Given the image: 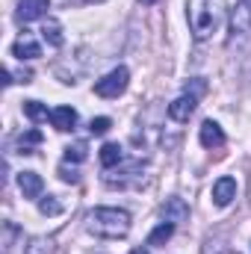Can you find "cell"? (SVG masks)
Segmentation results:
<instances>
[{"label": "cell", "mask_w": 251, "mask_h": 254, "mask_svg": "<svg viewBox=\"0 0 251 254\" xmlns=\"http://www.w3.org/2000/svg\"><path fill=\"white\" fill-rule=\"evenodd\" d=\"M18 190H21L24 198H42L45 181H42L36 172H18Z\"/></svg>", "instance_id": "obj_9"}, {"label": "cell", "mask_w": 251, "mask_h": 254, "mask_svg": "<svg viewBox=\"0 0 251 254\" xmlns=\"http://www.w3.org/2000/svg\"><path fill=\"white\" fill-rule=\"evenodd\" d=\"M42 39L51 45V48H63V24L57 18H48L42 24Z\"/></svg>", "instance_id": "obj_13"}, {"label": "cell", "mask_w": 251, "mask_h": 254, "mask_svg": "<svg viewBox=\"0 0 251 254\" xmlns=\"http://www.w3.org/2000/svg\"><path fill=\"white\" fill-rule=\"evenodd\" d=\"M127 83H130V71H127L125 65H119V68H113L110 74H104L101 80H95V92H98L101 98H119L127 89Z\"/></svg>", "instance_id": "obj_3"}, {"label": "cell", "mask_w": 251, "mask_h": 254, "mask_svg": "<svg viewBox=\"0 0 251 254\" xmlns=\"http://www.w3.org/2000/svg\"><path fill=\"white\" fill-rule=\"evenodd\" d=\"M228 12V0H187V18H189V30L198 42L210 39Z\"/></svg>", "instance_id": "obj_1"}, {"label": "cell", "mask_w": 251, "mask_h": 254, "mask_svg": "<svg viewBox=\"0 0 251 254\" xmlns=\"http://www.w3.org/2000/svg\"><path fill=\"white\" fill-rule=\"evenodd\" d=\"M83 160H86V145L83 142L65 148V163H83Z\"/></svg>", "instance_id": "obj_21"}, {"label": "cell", "mask_w": 251, "mask_h": 254, "mask_svg": "<svg viewBox=\"0 0 251 254\" xmlns=\"http://www.w3.org/2000/svg\"><path fill=\"white\" fill-rule=\"evenodd\" d=\"M172 234H175V225H172V222H163V225H157V228L151 231L148 246H163V243H169V240H172Z\"/></svg>", "instance_id": "obj_17"}, {"label": "cell", "mask_w": 251, "mask_h": 254, "mask_svg": "<svg viewBox=\"0 0 251 254\" xmlns=\"http://www.w3.org/2000/svg\"><path fill=\"white\" fill-rule=\"evenodd\" d=\"M60 178H63L65 184H77V181H80V175H77L74 169H68V163H65V166H60Z\"/></svg>", "instance_id": "obj_23"}, {"label": "cell", "mask_w": 251, "mask_h": 254, "mask_svg": "<svg viewBox=\"0 0 251 254\" xmlns=\"http://www.w3.org/2000/svg\"><path fill=\"white\" fill-rule=\"evenodd\" d=\"M246 3H249V6H251V0H246Z\"/></svg>", "instance_id": "obj_28"}, {"label": "cell", "mask_w": 251, "mask_h": 254, "mask_svg": "<svg viewBox=\"0 0 251 254\" xmlns=\"http://www.w3.org/2000/svg\"><path fill=\"white\" fill-rule=\"evenodd\" d=\"M231 33H234V39L251 33V6L246 0H240L237 9H234V15H231Z\"/></svg>", "instance_id": "obj_6"}, {"label": "cell", "mask_w": 251, "mask_h": 254, "mask_svg": "<svg viewBox=\"0 0 251 254\" xmlns=\"http://www.w3.org/2000/svg\"><path fill=\"white\" fill-rule=\"evenodd\" d=\"M163 213V222H172V225H181L189 219V204L184 198H166V204L160 207Z\"/></svg>", "instance_id": "obj_5"}, {"label": "cell", "mask_w": 251, "mask_h": 254, "mask_svg": "<svg viewBox=\"0 0 251 254\" xmlns=\"http://www.w3.org/2000/svg\"><path fill=\"white\" fill-rule=\"evenodd\" d=\"M139 3H145V6H151V3H157V0H139Z\"/></svg>", "instance_id": "obj_25"}, {"label": "cell", "mask_w": 251, "mask_h": 254, "mask_svg": "<svg viewBox=\"0 0 251 254\" xmlns=\"http://www.w3.org/2000/svg\"><path fill=\"white\" fill-rule=\"evenodd\" d=\"M18 240H21V231H18L12 222H3V243H0V254H15V252H18Z\"/></svg>", "instance_id": "obj_14"}, {"label": "cell", "mask_w": 251, "mask_h": 254, "mask_svg": "<svg viewBox=\"0 0 251 254\" xmlns=\"http://www.w3.org/2000/svg\"><path fill=\"white\" fill-rule=\"evenodd\" d=\"M225 254H237V252H225Z\"/></svg>", "instance_id": "obj_27"}, {"label": "cell", "mask_w": 251, "mask_h": 254, "mask_svg": "<svg viewBox=\"0 0 251 254\" xmlns=\"http://www.w3.org/2000/svg\"><path fill=\"white\" fill-rule=\"evenodd\" d=\"M24 116L33 122V125H39V122H48V107L45 104H39V101H24Z\"/></svg>", "instance_id": "obj_16"}, {"label": "cell", "mask_w": 251, "mask_h": 254, "mask_svg": "<svg viewBox=\"0 0 251 254\" xmlns=\"http://www.w3.org/2000/svg\"><path fill=\"white\" fill-rule=\"evenodd\" d=\"M39 210H42V216H60L63 204L57 201V195H42L39 198Z\"/></svg>", "instance_id": "obj_20"}, {"label": "cell", "mask_w": 251, "mask_h": 254, "mask_svg": "<svg viewBox=\"0 0 251 254\" xmlns=\"http://www.w3.org/2000/svg\"><path fill=\"white\" fill-rule=\"evenodd\" d=\"M39 142H42V133H39V130H27L24 136H18V148H21L18 154H33V148H36Z\"/></svg>", "instance_id": "obj_18"}, {"label": "cell", "mask_w": 251, "mask_h": 254, "mask_svg": "<svg viewBox=\"0 0 251 254\" xmlns=\"http://www.w3.org/2000/svg\"><path fill=\"white\" fill-rule=\"evenodd\" d=\"M195 107H198V98L195 95H181L178 101L169 104V119L172 122H189V116L195 113Z\"/></svg>", "instance_id": "obj_7"}, {"label": "cell", "mask_w": 251, "mask_h": 254, "mask_svg": "<svg viewBox=\"0 0 251 254\" xmlns=\"http://www.w3.org/2000/svg\"><path fill=\"white\" fill-rule=\"evenodd\" d=\"M237 198V181L234 178H219L213 184V204L216 207H228Z\"/></svg>", "instance_id": "obj_8"}, {"label": "cell", "mask_w": 251, "mask_h": 254, "mask_svg": "<svg viewBox=\"0 0 251 254\" xmlns=\"http://www.w3.org/2000/svg\"><path fill=\"white\" fill-rule=\"evenodd\" d=\"M86 231L101 240H122L130 234V213L119 207H95L86 216Z\"/></svg>", "instance_id": "obj_2"}, {"label": "cell", "mask_w": 251, "mask_h": 254, "mask_svg": "<svg viewBox=\"0 0 251 254\" xmlns=\"http://www.w3.org/2000/svg\"><path fill=\"white\" fill-rule=\"evenodd\" d=\"M51 122H54L57 130L68 133V130L77 127V110L74 107H57V110H51Z\"/></svg>", "instance_id": "obj_12"}, {"label": "cell", "mask_w": 251, "mask_h": 254, "mask_svg": "<svg viewBox=\"0 0 251 254\" xmlns=\"http://www.w3.org/2000/svg\"><path fill=\"white\" fill-rule=\"evenodd\" d=\"M130 254H148V252L145 249H136V252H130Z\"/></svg>", "instance_id": "obj_26"}, {"label": "cell", "mask_w": 251, "mask_h": 254, "mask_svg": "<svg viewBox=\"0 0 251 254\" xmlns=\"http://www.w3.org/2000/svg\"><path fill=\"white\" fill-rule=\"evenodd\" d=\"M51 0H18V9H15V21L18 24H30V21H39L45 12H48Z\"/></svg>", "instance_id": "obj_4"}, {"label": "cell", "mask_w": 251, "mask_h": 254, "mask_svg": "<svg viewBox=\"0 0 251 254\" xmlns=\"http://www.w3.org/2000/svg\"><path fill=\"white\" fill-rule=\"evenodd\" d=\"M122 160H125V151H122L119 142H107V145L101 148V166H104V169H113V166H119Z\"/></svg>", "instance_id": "obj_15"}, {"label": "cell", "mask_w": 251, "mask_h": 254, "mask_svg": "<svg viewBox=\"0 0 251 254\" xmlns=\"http://www.w3.org/2000/svg\"><path fill=\"white\" fill-rule=\"evenodd\" d=\"M12 57H18V60H39L42 57V45L36 39H30V36H21L12 45Z\"/></svg>", "instance_id": "obj_11"}, {"label": "cell", "mask_w": 251, "mask_h": 254, "mask_svg": "<svg viewBox=\"0 0 251 254\" xmlns=\"http://www.w3.org/2000/svg\"><path fill=\"white\" fill-rule=\"evenodd\" d=\"M12 77H15V83H30V80H33V71L24 68V71H18V74H12Z\"/></svg>", "instance_id": "obj_24"}, {"label": "cell", "mask_w": 251, "mask_h": 254, "mask_svg": "<svg viewBox=\"0 0 251 254\" xmlns=\"http://www.w3.org/2000/svg\"><path fill=\"white\" fill-rule=\"evenodd\" d=\"M24 254H54V240L36 237V240H30V246L24 249Z\"/></svg>", "instance_id": "obj_19"}, {"label": "cell", "mask_w": 251, "mask_h": 254, "mask_svg": "<svg viewBox=\"0 0 251 254\" xmlns=\"http://www.w3.org/2000/svg\"><path fill=\"white\" fill-rule=\"evenodd\" d=\"M198 139H201V145H204V148H222V145H225V130L210 119V122H204V125H201Z\"/></svg>", "instance_id": "obj_10"}, {"label": "cell", "mask_w": 251, "mask_h": 254, "mask_svg": "<svg viewBox=\"0 0 251 254\" xmlns=\"http://www.w3.org/2000/svg\"><path fill=\"white\" fill-rule=\"evenodd\" d=\"M110 127H113V122H110L107 116H101V119H92V122H89V133H92V136H104Z\"/></svg>", "instance_id": "obj_22"}]
</instances>
